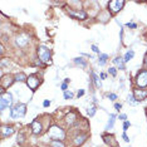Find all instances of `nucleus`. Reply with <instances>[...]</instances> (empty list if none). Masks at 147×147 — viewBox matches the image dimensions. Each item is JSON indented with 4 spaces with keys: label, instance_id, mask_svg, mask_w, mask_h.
I'll return each mask as SVG.
<instances>
[{
    "label": "nucleus",
    "instance_id": "1",
    "mask_svg": "<svg viewBox=\"0 0 147 147\" xmlns=\"http://www.w3.org/2000/svg\"><path fill=\"white\" fill-rule=\"evenodd\" d=\"M25 113H26V105H24V103H18L10 109L11 118H19V117L25 116Z\"/></svg>",
    "mask_w": 147,
    "mask_h": 147
},
{
    "label": "nucleus",
    "instance_id": "2",
    "mask_svg": "<svg viewBox=\"0 0 147 147\" xmlns=\"http://www.w3.org/2000/svg\"><path fill=\"white\" fill-rule=\"evenodd\" d=\"M13 102V97L9 92L1 91V94H0V111H4L6 107H10Z\"/></svg>",
    "mask_w": 147,
    "mask_h": 147
},
{
    "label": "nucleus",
    "instance_id": "3",
    "mask_svg": "<svg viewBox=\"0 0 147 147\" xmlns=\"http://www.w3.org/2000/svg\"><path fill=\"white\" fill-rule=\"evenodd\" d=\"M38 55L40 58L42 62L44 63H51V58H52V54H51V51H49L47 47L44 45H40L38 48Z\"/></svg>",
    "mask_w": 147,
    "mask_h": 147
},
{
    "label": "nucleus",
    "instance_id": "4",
    "mask_svg": "<svg viewBox=\"0 0 147 147\" xmlns=\"http://www.w3.org/2000/svg\"><path fill=\"white\" fill-rule=\"evenodd\" d=\"M125 4L126 1H123V0H112V1L108 3V8L111 9L112 14H116V13H118L125 6Z\"/></svg>",
    "mask_w": 147,
    "mask_h": 147
},
{
    "label": "nucleus",
    "instance_id": "5",
    "mask_svg": "<svg viewBox=\"0 0 147 147\" xmlns=\"http://www.w3.org/2000/svg\"><path fill=\"white\" fill-rule=\"evenodd\" d=\"M136 83L140 87H147V69H142L137 73Z\"/></svg>",
    "mask_w": 147,
    "mask_h": 147
},
{
    "label": "nucleus",
    "instance_id": "6",
    "mask_svg": "<svg viewBox=\"0 0 147 147\" xmlns=\"http://www.w3.org/2000/svg\"><path fill=\"white\" fill-rule=\"evenodd\" d=\"M26 83H28L29 88L32 89V91H35L36 88H38L39 83H40V81H39V78L36 76H29L28 79H26Z\"/></svg>",
    "mask_w": 147,
    "mask_h": 147
},
{
    "label": "nucleus",
    "instance_id": "7",
    "mask_svg": "<svg viewBox=\"0 0 147 147\" xmlns=\"http://www.w3.org/2000/svg\"><path fill=\"white\" fill-rule=\"evenodd\" d=\"M29 40H30V39H29L28 35L20 34V35L18 36V38L15 39V43H16V45H18V47H20V48H24V47L29 43Z\"/></svg>",
    "mask_w": 147,
    "mask_h": 147
},
{
    "label": "nucleus",
    "instance_id": "8",
    "mask_svg": "<svg viewBox=\"0 0 147 147\" xmlns=\"http://www.w3.org/2000/svg\"><path fill=\"white\" fill-rule=\"evenodd\" d=\"M133 96L136 98V102H141L147 97V91H142V89H135Z\"/></svg>",
    "mask_w": 147,
    "mask_h": 147
},
{
    "label": "nucleus",
    "instance_id": "9",
    "mask_svg": "<svg viewBox=\"0 0 147 147\" xmlns=\"http://www.w3.org/2000/svg\"><path fill=\"white\" fill-rule=\"evenodd\" d=\"M14 133V128L11 126H3L1 127V137L3 138H6V137L11 136Z\"/></svg>",
    "mask_w": 147,
    "mask_h": 147
},
{
    "label": "nucleus",
    "instance_id": "10",
    "mask_svg": "<svg viewBox=\"0 0 147 147\" xmlns=\"http://www.w3.org/2000/svg\"><path fill=\"white\" fill-rule=\"evenodd\" d=\"M32 129H33V133H34V135H39L43 129L42 123L39 121H36V119H34V121L32 122Z\"/></svg>",
    "mask_w": 147,
    "mask_h": 147
},
{
    "label": "nucleus",
    "instance_id": "11",
    "mask_svg": "<svg viewBox=\"0 0 147 147\" xmlns=\"http://www.w3.org/2000/svg\"><path fill=\"white\" fill-rule=\"evenodd\" d=\"M113 63L118 67L119 69H122V71H125L126 69V65H125V61H123V58H121V57H116L115 59H113Z\"/></svg>",
    "mask_w": 147,
    "mask_h": 147
},
{
    "label": "nucleus",
    "instance_id": "12",
    "mask_svg": "<svg viewBox=\"0 0 147 147\" xmlns=\"http://www.w3.org/2000/svg\"><path fill=\"white\" fill-rule=\"evenodd\" d=\"M11 83H13V77H10V76L3 77V79H1V86H3V88H8V87L11 84Z\"/></svg>",
    "mask_w": 147,
    "mask_h": 147
},
{
    "label": "nucleus",
    "instance_id": "13",
    "mask_svg": "<svg viewBox=\"0 0 147 147\" xmlns=\"http://www.w3.org/2000/svg\"><path fill=\"white\" fill-rule=\"evenodd\" d=\"M69 15L73 16V18H77V19H81V20H83V19L87 18V14L84 11H78V13H74V11H71L69 10Z\"/></svg>",
    "mask_w": 147,
    "mask_h": 147
},
{
    "label": "nucleus",
    "instance_id": "14",
    "mask_svg": "<svg viewBox=\"0 0 147 147\" xmlns=\"http://www.w3.org/2000/svg\"><path fill=\"white\" fill-rule=\"evenodd\" d=\"M86 138H87V135H79L76 137V141H74V145L76 146H81L86 142Z\"/></svg>",
    "mask_w": 147,
    "mask_h": 147
},
{
    "label": "nucleus",
    "instance_id": "15",
    "mask_svg": "<svg viewBox=\"0 0 147 147\" xmlns=\"http://www.w3.org/2000/svg\"><path fill=\"white\" fill-rule=\"evenodd\" d=\"M74 63L77 65H81L82 68H87V62L86 59H83L82 57H78V58H74Z\"/></svg>",
    "mask_w": 147,
    "mask_h": 147
},
{
    "label": "nucleus",
    "instance_id": "16",
    "mask_svg": "<svg viewBox=\"0 0 147 147\" xmlns=\"http://www.w3.org/2000/svg\"><path fill=\"white\" fill-rule=\"evenodd\" d=\"M115 121H116V115H112L109 116V121H108V123H107V127H106V129H111L112 127H113V125H115Z\"/></svg>",
    "mask_w": 147,
    "mask_h": 147
},
{
    "label": "nucleus",
    "instance_id": "17",
    "mask_svg": "<svg viewBox=\"0 0 147 147\" xmlns=\"http://www.w3.org/2000/svg\"><path fill=\"white\" fill-rule=\"evenodd\" d=\"M133 55H135V52H133V51H128V52H127L125 54V57H123V61H125V63L131 61V59L133 58Z\"/></svg>",
    "mask_w": 147,
    "mask_h": 147
},
{
    "label": "nucleus",
    "instance_id": "18",
    "mask_svg": "<svg viewBox=\"0 0 147 147\" xmlns=\"http://www.w3.org/2000/svg\"><path fill=\"white\" fill-rule=\"evenodd\" d=\"M107 59H108V55H107V54H99L98 64L99 65H105L106 63H107Z\"/></svg>",
    "mask_w": 147,
    "mask_h": 147
},
{
    "label": "nucleus",
    "instance_id": "19",
    "mask_svg": "<svg viewBox=\"0 0 147 147\" xmlns=\"http://www.w3.org/2000/svg\"><path fill=\"white\" fill-rule=\"evenodd\" d=\"M26 79H28V77H26L24 73H20V74L15 76V81H18V82H23V81H26Z\"/></svg>",
    "mask_w": 147,
    "mask_h": 147
},
{
    "label": "nucleus",
    "instance_id": "20",
    "mask_svg": "<svg viewBox=\"0 0 147 147\" xmlns=\"http://www.w3.org/2000/svg\"><path fill=\"white\" fill-rule=\"evenodd\" d=\"M92 77H93V82H94L96 87H98V88H99V87H101L102 84H101V81H99V78L96 76V73H94V72H92Z\"/></svg>",
    "mask_w": 147,
    "mask_h": 147
},
{
    "label": "nucleus",
    "instance_id": "21",
    "mask_svg": "<svg viewBox=\"0 0 147 147\" xmlns=\"http://www.w3.org/2000/svg\"><path fill=\"white\" fill-rule=\"evenodd\" d=\"M97 111V108H96V106H92V107H89L88 108V111H87V115H88L89 117H93L94 116V113Z\"/></svg>",
    "mask_w": 147,
    "mask_h": 147
},
{
    "label": "nucleus",
    "instance_id": "22",
    "mask_svg": "<svg viewBox=\"0 0 147 147\" xmlns=\"http://www.w3.org/2000/svg\"><path fill=\"white\" fill-rule=\"evenodd\" d=\"M52 146L53 147H64L62 141H58V140H54V141H52Z\"/></svg>",
    "mask_w": 147,
    "mask_h": 147
},
{
    "label": "nucleus",
    "instance_id": "23",
    "mask_svg": "<svg viewBox=\"0 0 147 147\" xmlns=\"http://www.w3.org/2000/svg\"><path fill=\"white\" fill-rule=\"evenodd\" d=\"M73 97H74V94H73L72 92H68V91L64 92V98H65V99H72Z\"/></svg>",
    "mask_w": 147,
    "mask_h": 147
},
{
    "label": "nucleus",
    "instance_id": "24",
    "mask_svg": "<svg viewBox=\"0 0 147 147\" xmlns=\"http://www.w3.org/2000/svg\"><path fill=\"white\" fill-rule=\"evenodd\" d=\"M135 97L133 96H128L127 97V101H128V103H131V105H136V101H135Z\"/></svg>",
    "mask_w": 147,
    "mask_h": 147
},
{
    "label": "nucleus",
    "instance_id": "25",
    "mask_svg": "<svg viewBox=\"0 0 147 147\" xmlns=\"http://www.w3.org/2000/svg\"><path fill=\"white\" fill-rule=\"evenodd\" d=\"M107 97H108L111 101H115V99H117V96L115 94V93H107Z\"/></svg>",
    "mask_w": 147,
    "mask_h": 147
},
{
    "label": "nucleus",
    "instance_id": "26",
    "mask_svg": "<svg viewBox=\"0 0 147 147\" xmlns=\"http://www.w3.org/2000/svg\"><path fill=\"white\" fill-rule=\"evenodd\" d=\"M131 126V123H129L128 121H125V123H123V131H127V129H128V127Z\"/></svg>",
    "mask_w": 147,
    "mask_h": 147
},
{
    "label": "nucleus",
    "instance_id": "27",
    "mask_svg": "<svg viewBox=\"0 0 147 147\" xmlns=\"http://www.w3.org/2000/svg\"><path fill=\"white\" fill-rule=\"evenodd\" d=\"M108 72H109V74L113 76V77H116V74H117L116 68H113V67H112V68H109V69H108Z\"/></svg>",
    "mask_w": 147,
    "mask_h": 147
},
{
    "label": "nucleus",
    "instance_id": "28",
    "mask_svg": "<svg viewBox=\"0 0 147 147\" xmlns=\"http://www.w3.org/2000/svg\"><path fill=\"white\" fill-rule=\"evenodd\" d=\"M126 26H127V28H132V29H136L137 28V25L135 24V23H127Z\"/></svg>",
    "mask_w": 147,
    "mask_h": 147
},
{
    "label": "nucleus",
    "instance_id": "29",
    "mask_svg": "<svg viewBox=\"0 0 147 147\" xmlns=\"http://www.w3.org/2000/svg\"><path fill=\"white\" fill-rule=\"evenodd\" d=\"M92 51L94 53H99V49H98V47L97 45H92Z\"/></svg>",
    "mask_w": 147,
    "mask_h": 147
},
{
    "label": "nucleus",
    "instance_id": "30",
    "mask_svg": "<svg viewBox=\"0 0 147 147\" xmlns=\"http://www.w3.org/2000/svg\"><path fill=\"white\" fill-rule=\"evenodd\" d=\"M115 108L117 109V111H119V109L122 108V105H121V103H116V105H115Z\"/></svg>",
    "mask_w": 147,
    "mask_h": 147
},
{
    "label": "nucleus",
    "instance_id": "31",
    "mask_svg": "<svg viewBox=\"0 0 147 147\" xmlns=\"http://www.w3.org/2000/svg\"><path fill=\"white\" fill-rule=\"evenodd\" d=\"M43 106H44V107H48V106H51V101H48V99H45V101L43 102Z\"/></svg>",
    "mask_w": 147,
    "mask_h": 147
},
{
    "label": "nucleus",
    "instance_id": "32",
    "mask_svg": "<svg viewBox=\"0 0 147 147\" xmlns=\"http://www.w3.org/2000/svg\"><path fill=\"white\" fill-rule=\"evenodd\" d=\"M122 137H123V140H125L126 142H129V138L127 137V135H126V132H123V135H122Z\"/></svg>",
    "mask_w": 147,
    "mask_h": 147
},
{
    "label": "nucleus",
    "instance_id": "33",
    "mask_svg": "<svg viewBox=\"0 0 147 147\" xmlns=\"http://www.w3.org/2000/svg\"><path fill=\"white\" fill-rule=\"evenodd\" d=\"M119 119H122V121H126V118H127V116L126 115H119V117H118Z\"/></svg>",
    "mask_w": 147,
    "mask_h": 147
},
{
    "label": "nucleus",
    "instance_id": "34",
    "mask_svg": "<svg viewBox=\"0 0 147 147\" xmlns=\"http://www.w3.org/2000/svg\"><path fill=\"white\" fill-rule=\"evenodd\" d=\"M67 88H68V86H67V83H63V84H62V89H63V91H67Z\"/></svg>",
    "mask_w": 147,
    "mask_h": 147
},
{
    "label": "nucleus",
    "instance_id": "35",
    "mask_svg": "<svg viewBox=\"0 0 147 147\" xmlns=\"http://www.w3.org/2000/svg\"><path fill=\"white\" fill-rule=\"evenodd\" d=\"M83 94H84V91H83V89H81V91L78 92V94H77V96H78V98H79V97H82Z\"/></svg>",
    "mask_w": 147,
    "mask_h": 147
},
{
    "label": "nucleus",
    "instance_id": "36",
    "mask_svg": "<svg viewBox=\"0 0 147 147\" xmlns=\"http://www.w3.org/2000/svg\"><path fill=\"white\" fill-rule=\"evenodd\" d=\"M106 78H107V76L105 73H101V79H106Z\"/></svg>",
    "mask_w": 147,
    "mask_h": 147
},
{
    "label": "nucleus",
    "instance_id": "37",
    "mask_svg": "<svg viewBox=\"0 0 147 147\" xmlns=\"http://www.w3.org/2000/svg\"><path fill=\"white\" fill-rule=\"evenodd\" d=\"M69 82H71V79H69V78H65L64 79V83H69Z\"/></svg>",
    "mask_w": 147,
    "mask_h": 147
},
{
    "label": "nucleus",
    "instance_id": "38",
    "mask_svg": "<svg viewBox=\"0 0 147 147\" xmlns=\"http://www.w3.org/2000/svg\"><path fill=\"white\" fill-rule=\"evenodd\" d=\"M145 64H146V67H147V57H146V59H145Z\"/></svg>",
    "mask_w": 147,
    "mask_h": 147
}]
</instances>
